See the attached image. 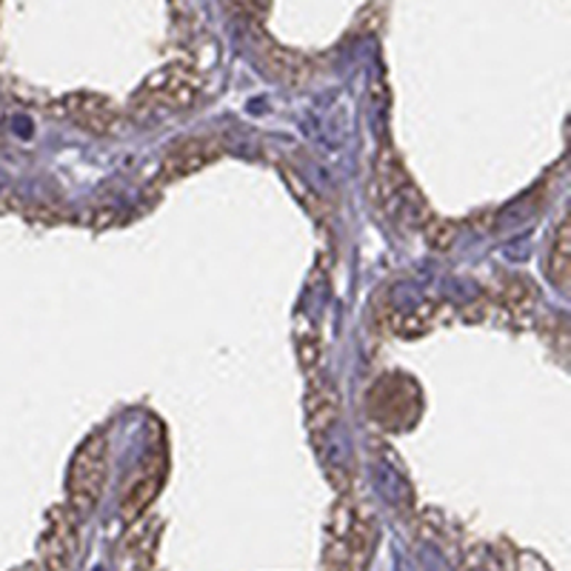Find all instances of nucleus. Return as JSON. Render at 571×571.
Instances as JSON below:
<instances>
[{
    "mask_svg": "<svg viewBox=\"0 0 571 571\" xmlns=\"http://www.w3.org/2000/svg\"><path fill=\"white\" fill-rule=\"evenodd\" d=\"M18 571H46V569H43L41 563H34V565H27V569H18Z\"/></svg>",
    "mask_w": 571,
    "mask_h": 571,
    "instance_id": "obj_15",
    "label": "nucleus"
},
{
    "mask_svg": "<svg viewBox=\"0 0 571 571\" xmlns=\"http://www.w3.org/2000/svg\"><path fill=\"white\" fill-rule=\"evenodd\" d=\"M157 540H160V520L143 515L141 520L132 523V531L126 534V554L132 558L135 569L149 571L152 560H155Z\"/></svg>",
    "mask_w": 571,
    "mask_h": 571,
    "instance_id": "obj_10",
    "label": "nucleus"
},
{
    "mask_svg": "<svg viewBox=\"0 0 571 571\" xmlns=\"http://www.w3.org/2000/svg\"><path fill=\"white\" fill-rule=\"evenodd\" d=\"M421 229H423V238H426V243L432 246L435 252H446V249H449L457 238V226L451 224V220L435 215V211H432V215L423 220Z\"/></svg>",
    "mask_w": 571,
    "mask_h": 571,
    "instance_id": "obj_12",
    "label": "nucleus"
},
{
    "mask_svg": "<svg viewBox=\"0 0 571 571\" xmlns=\"http://www.w3.org/2000/svg\"><path fill=\"white\" fill-rule=\"evenodd\" d=\"M110 480V440L106 432H95L81 443V449L72 457L66 477V509L83 520L101 503Z\"/></svg>",
    "mask_w": 571,
    "mask_h": 571,
    "instance_id": "obj_1",
    "label": "nucleus"
},
{
    "mask_svg": "<svg viewBox=\"0 0 571 571\" xmlns=\"http://www.w3.org/2000/svg\"><path fill=\"white\" fill-rule=\"evenodd\" d=\"M231 3H235L249 21H260V18L269 12V0H231Z\"/></svg>",
    "mask_w": 571,
    "mask_h": 571,
    "instance_id": "obj_14",
    "label": "nucleus"
},
{
    "mask_svg": "<svg viewBox=\"0 0 571 571\" xmlns=\"http://www.w3.org/2000/svg\"><path fill=\"white\" fill-rule=\"evenodd\" d=\"M569 218H563L554 229V238L549 246V260H546V269H549L551 280L558 286L569 283V269H571V243H569Z\"/></svg>",
    "mask_w": 571,
    "mask_h": 571,
    "instance_id": "obj_11",
    "label": "nucleus"
},
{
    "mask_svg": "<svg viewBox=\"0 0 571 571\" xmlns=\"http://www.w3.org/2000/svg\"><path fill=\"white\" fill-rule=\"evenodd\" d=\"M491 303L503 309L511 320L529 318L538 303V289L526 278H503L491 286Z\"/></svg>",
    "mask_w": 571,
    "mask_h": 571,
    "instance_id": "obj_9",
    "label": "nucleus"
},
{
    "mask_svg": "<svg viewBox=\"0 0 571 571\" xmlns=\"http://www.w3.org/2000/svg\"><path fill=\"white\" fill-rule=\"evenodd\" d=\"M204 95V77L186 63H172L152 77H146L132 97L135 115H155V112L189 110Z\"/></svg>",
    "mask_w": 571,
    "mask_h": 571,
    "instance_id": "obj_2",
    "label": "nucleus"
},
{
    "mask_svg": "<svg viewBox=\"0 0 571 571\" xmlns=\"http://www.w3.org/2000/svg\"><path fill=\"white\" fill-rule=\"evenodd\" d=\"M338 392H334L332 381H329L323 368L314 374H309L307 386V426L314 437H323L329 428L338 421Z\"/></svg>",
    "mask_w": 571,
    "mask_h": 571,
    "instance_id": "obj_7",
    "label": "nucleus"
},
{
    "mask_svg": "<svg viewBox=\"0 0 571 571\" xmlns=\"http://www.w3.org/2000/svg\"><path fill=\"white\" fill-rule=\"evenodd\" d=\"M258 55L263 69L269 72V77L286 83V86H303V83L312 81L314 72H318L312 58L303 55V52H292V49L278 46V43L272 41L260 43Z\"/></svg>",
    "mask_w": 571,
    "mask_h": 571,
    "instance_id": "obj_6",
    "label": "nucleus"
},
{
    "mask_svg": "<svg viewBox=\"0 0 571 571\" xmlns=\"http://www.w3.org/2000/svg\"><path fill=\"white\" fill-rule=\"evenodd\" d=\"M160 486H164V463L152 460L149 466H146V469H143L129 486H126V491H123V500H121L123 523L132 526L135 520H141V517L146 515V509L155 503Z\"/></svg>",
    "mask_w": 571,
    "mask_h": 571,
    "instance_id": "obj_8",
    "label": "nucleus"
},
{
    "mask_svg": "<svg viewBox=\"0 0 571 571\" xmlns=\"http://www.w3.org/2000/svg\"><path fill=\"white\" fill-rule=\"evenodd\" d=\"M55 112L66 121H72L81 129L92 132V135H110L115 132L121 112L115 103L103 95H92V92H77V95H66L55 103Z\"/></svg>",
    "mask_w": 571,
    "mask_h": 571,
    "instance_id": "obj_4",
    "label": "nucleus"
},
{
    "mask_svg": "<svg viewBox=\"0 0 571 571\" xmlns=\"http://www.w3.org/2000/svg\"><path fill=\"white\" fill-rule=\"evenodd\" d=\"M224 155V146L215 141H186L180 143L177 149H172L166 155V160L157 169L155 180H152V189L157 186H169L175 180H184V177L195 175V172L206 169L209 164H215L218 157Z\"/></svg>",
    "mask_w": 571,
    "mask_h": 571,
    "instance_id": "obj_5",
    "label": "nucleus"
},
{
    "mask_svg": "<svg viewBox=\"0 0 571 571\" xmlns=\"http://www.w3.org/2000/svg\"><path fill=\"white\" fill-rule=\"evenodd\" d=\"M298 361L300 366H303V372L314 374L320 372V361H323V343H320V338L314 332H303L298 334Z\"/></svg>",
    "mask_w": 571,
    "mask_h": 571,
    "instance_id": "obj_13",
    "label": "nucleus"
},
{
    "mask_svg": "<svg viewBox=\"0 0 571 571\" xmlns=\"http://www.w3.org/2000/svg\"><path fill=\"white\" fill-rule=\"evenodd\" d=\"M77 520L66 506L49 511L46 531L38 543V563L46 571H75L77 558H81V534H77Z\"/></svg>",
    "mask_w": 571,
    "mask_h": 571,
    "instance_id": "obj_3",
    "label": "nucleus"
}]
</instances>
